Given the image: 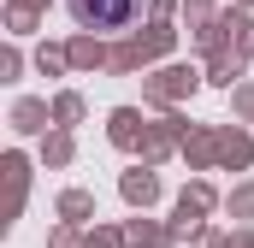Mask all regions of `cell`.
<instances>
[{
    "mask_svg": "<svg viewBox=\"0 0 254 248\" xmlns=\"http://www.w3.org/2000/svg\"><path fill=\"white\" fill-rule=\"evenodd\" d=\"M65 6H71V18L83 30H125L142 12V0H65Z\"/></svg>",
    "mask_w": 254,
    "mask_h": 248,
    "instance_id": "cell-1",
    "label": "cell"
}]
</instances>
